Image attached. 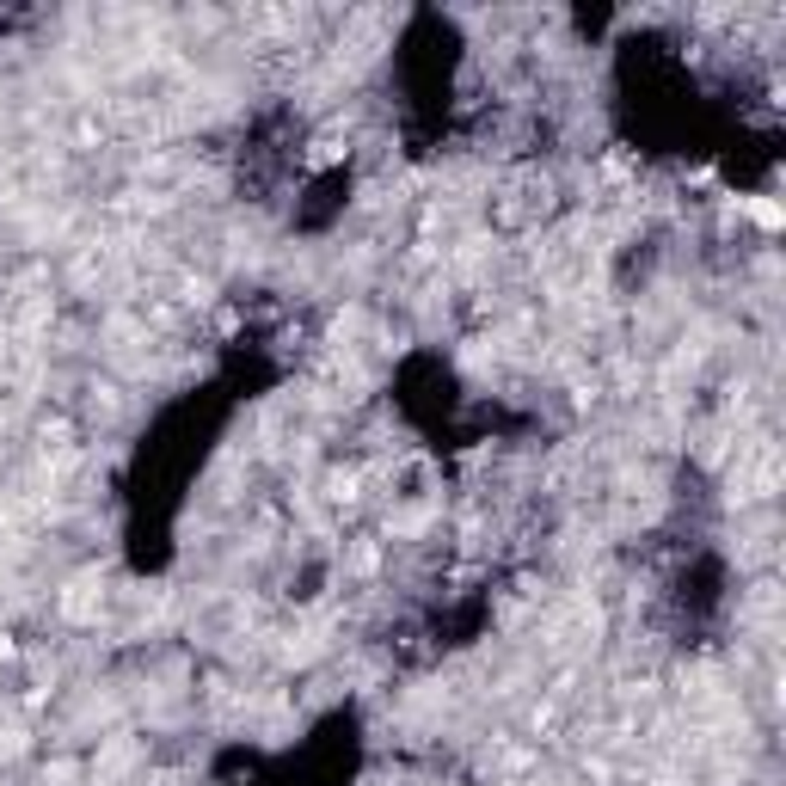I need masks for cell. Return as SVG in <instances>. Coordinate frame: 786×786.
<instances>
[{
  "label": "cell",
  "mask_w": 786,
  "mask_h": 786,
  "mask_svg": "<svg viewBox=\"0 0 786 786\" xmlns=\"http://www.w3.org/2000/svg\"><path fill=\"white\" fill-rule=\"evenodd\" d=\"M93 590H99V578H74L68 596H62V615H68V620H93V609H99Z\"/></svg>",
  "instance_id": "cell-1"
},
{
  "label": "cell",
  "mask_w": 786,
  "mask_h": 786,
  "mask_svg": "<svg viewBox=\"0 0 786 786\" xmlns=\"http://www.w3.org/2000/svg\"><path fill=\"white\" fill-rule=\"evenodd\" d=\"M750 221L762 228V234H781V203H774V197H755V203H750Z\"/></svg>",
  "instance_id": "cell-2"
},
{
  "label": "cell",
  "mask_w": 786,
  "mask_h": 786,
  "mask_svg": "<svg viewBox=\"0 0 786 786\" xmlns=\"http://www.w3.org/2000/svg\"><path fill=\"white\" fill-rule=\"evenodd\" d=\"M148 786H178V774H154V781H148Z\"/></svg>",
  "instance_id": "cell-3"
},
{
  "label": "cell",
  "mask_w": 786,
  "mask_h": 786,
  "mask_svg": "<svg viewBox=\"0 0 786 786\" xmlns=\"http://www.w3.org/2000/svg\"><path fill=\"white\" fill-rule=\"evenodd\" d=\"M0 657H13V646H6V639H0Z\"/></svg>",
  "instance_id": "cell-4"
}]
</instances>
